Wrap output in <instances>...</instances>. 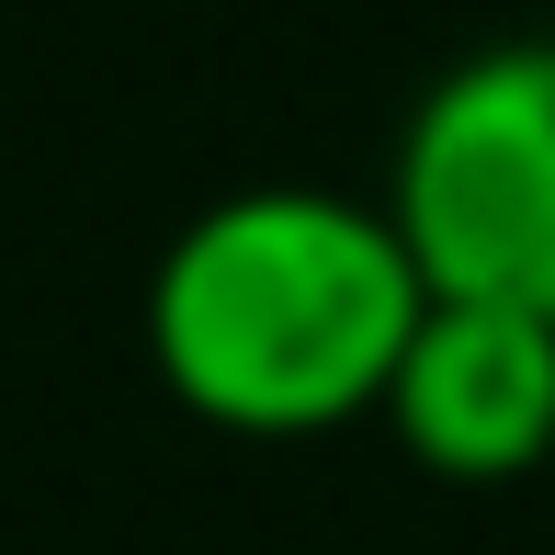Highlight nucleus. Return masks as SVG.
Returning <instances> with one entry per match:
<instances>
[{"label": "nucleus", "mask_w": 555, "mask_h": 555, "mask_svg": "<svg viewBox=\"0 0 555 555\" xmlns=\"http://www.w3.org/2000/svg\"><path fill=\"white\" fill-rule=\"evenodd\" d=\"M386 216L431 295L555 330V35L476 46L420 91Z\"/></svg>", "instance_id": "obj_2"}, {"label": "nucleus", "mask_w": 555, "mask_h": 555, "mask_svg": "<svg viewBox=\"0 0 555 555\" xmlns=\"http://www.w3.org/2000/svg\"><path fill=\"white\" fill-rule=\"evenodd\" d=\"M386 431L453 488H499L555 453V330L521 307H453L431 295L409 363L386 386Z\"/></svg>", "instance_id": "obj_3"}, {"label": "nucleus", "mask_w": 555, "mask_h": 555, "mask_svg": "<svg viewBox=\"0 0 555 555\" xmlns=\"http://www.w3.org/2000/svg\"><path fill=\"white\" fill-rule=\"evenodd\" d=\"M431 284L386 205L318 182L227 193L147 272V363L216 431H340L386 409Z\"/></svg>", "instance_id": "obj_1"}]
</instances>
